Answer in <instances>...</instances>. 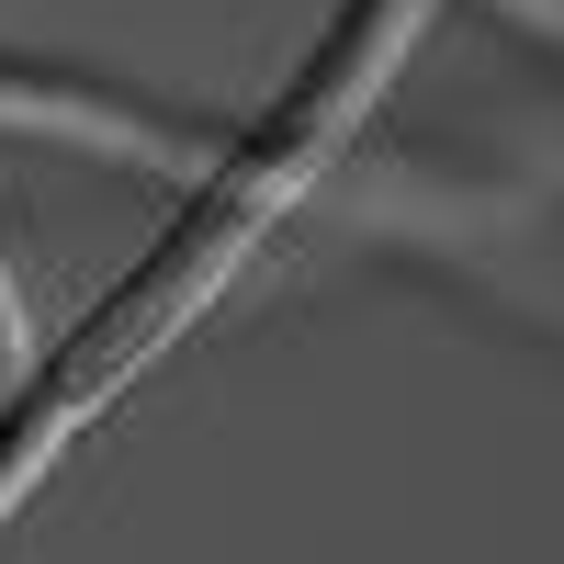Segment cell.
<instances>
[{"label": "cell", "instance_id": "cell-1", "mask_svg": "<svg viewBox=\"0 0 564 564\" xmlns=\"http://www.w3.org/2000/svg\"><path fill=\"white\" fill-rule=\"evenodd\" d=\"M0 361H23V316H12V282H0Z\"/></svg>", "mask_w": 564, "mask_h": 564}]
</instances>
